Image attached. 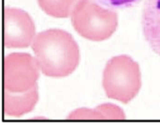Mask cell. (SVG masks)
<instances>
[{
  "label": "cell",
  "mask_w": 160,
  "mask_h": 125,
  "mask_svg": "<svg viewBox=\"0 0 160 125\" xmlns=\"http://www.w3.org/2000/svg\"><path fill=\"white\" fill-rule=\"evenodd\" d=\"M32 50L40 71L47 77L65 78L72 74L80 63V49L72 36L61 29L38 33Z\"/></svg>",
  "instance_id": "1"
},
{
  "label": "cell",
  "mask_w": 160,
  "mask_h": 125,
  "mask_svg": "<svg viewBox=\"0 0 160 125\" xmlns=\"http://www.w3.org/2000/svg\"><path fill=\"white\" fill-rule=\"evenodd\" d=\"M71 23L82 37L91 41H104L118 26V15L97 0H80L71 13Z\"/></svg>",
  "instance_id": "2"
},
{
  "label": "cell",
  "mask_w": 160,
  "mask_h": 125,
  "mask_svg": "<svg viewBox=\"0 0 160 125\" xmlns=\"http://www.w3.org/2000/svg\"><path fill=\"white\" fill-rule=\"evenodd\" d=\"M102 85L109 98L124 104L129 103L142 88L139 64L128 55L112 57L105 66Z\"/></svg>",
  "instance_id": "3"
},
{
  "label": "cell",
  "mask_w": 160,
  "mask_h": 125,
  "mask_svg": "<svg viewBox=\"0 0 160 125\" xmlns=\"http://www.w3.org/2000/svg\"><path fill=\"white\" fill-rule=\"evenodd\" d=\"M39 65L36 57L15 52L4 60V89L11 93H24L38 84Z\"/></svg>",
  "instance_id": "4"
},
{
  "label": "cell",
  "mask_w": 160,
  "mask_h": 125,
  "mask_svg": "<svg viewBox=\"0 0 160 125\" xmlns=\"http://www.w3.org/2000/svg\"><path fill=\"white\" fill-rule=\"evenodd\" d=\"M35 23L22 9L7 7L4 10V44L8 49L27 48L36 36Z\"/></svg>",
  "instance_id": "5"
},
{
  "label": "cell",
  "mask_w": 160,
  "mask_h": 125,
  "mask_svg": "<svg viewBox=\"0 0 160 125\" xmlns=\"http://www.w3.org/2000/svg\"><path fill=\"white\" fill-rule=\"evenodd\" d=\"M142 32L150 48L160 56V0H146L142 15Z\"/></svg>",
  "instance_id": "6"
},
{
  "label": "cell",
  "mask_w": 160,
  "mask_h": 125,
  "mask_svg": "<svg viewBox=\"0 0 160 125\" xmlns=\"http://www.w3.org/2000/svg\"><path fill=\"white\" fill-rule=\"evenodd\" d=\"M38 100V85L24 93H11L4 89V113L9 117H21L32 111Z\"/></svg>",
  "instance_id": "7"
},
{
  "label": "cell",
  "mask_w": 160,
  "mask_h": 125,
  "mask_svg": "<svg viewBox=\"0 0 160 125\" xmlns=\"http://www.w3.org/2000/svg\"><path fill=\"white\" fill-rule=\"evenodd\" d=\"M80 0H38L40 8L54 18H68Z\"/></svg>",
  "instance_id": "8"
},
{
  "label": "cell",
  "mask_w": 160,
  "mask_h": 125,
  "mask_svg": "<svg viewBox=\"0 0 160 125\" xmlns=\"http://www.w3.org/2000/svg\"><path fill=\"white\" fill-rule=\"evenodd\" d=\"M98 110L103 115L105 120H125L126 115L121 108L113 104H102L98 106Z\"/></svg>",
  "instance_id": "9"
},
{
  "label": "cell",
  "mask_w": 160,
  "mask_h": 125,
  "mask_svg": "<svg viewBox=\"0 0 160 125\" xmlns=\"http://www.w3.org/2000/svg\"><path fill=\"white\" fill-rule=\"evenodd\" d=\"M68 119L69 120H104L103 115L98 110V108L90 109L86 108H78L71 112Z\"/></svg>",
  "instance_id": "10"
},
{
  "label": "cell",
  "mask_w": 160,
  "mask_h": 125,
  "mask_svg": "<svg viewBox=\"0 0 160 125\" xmlns=\"http://www.w3.org/2000/svg\"><path fill=\"white\" fill-rule=\"evenodd\" d=\"M97 1L106 6L107 7H110L112 9H115V8L122 9V8L132 7L142 2V0H97Z\"/></svg>",
  "instance_id": "11"
}]
</instances>
